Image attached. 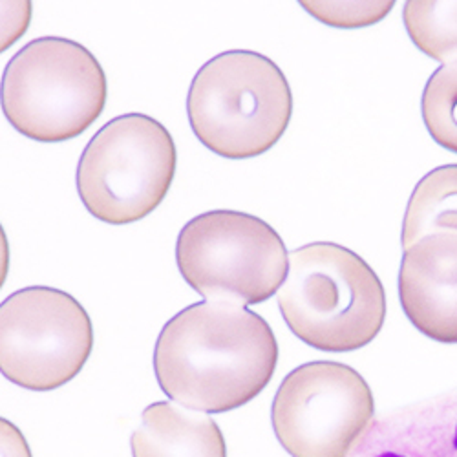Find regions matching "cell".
<instances>
[{
    "label": "cell",
    "mask_w": 457,
    "mask_h": 457,
    "mask_svg": "<svg viewBox=\"0 0 457 457\" xmlns=\"http://www.w3.org/2000/svg\"><path fill=\"white\" fill-rule=\"evenodd\" d=\"M278 345L258 313L225 302H198L174 315L154 348L160 388L174 403L225 413L253 401L275 375Z\"/></svg>",
    "instance_id": "1"
},
{
    "label": "cell",
    "mask_w": 457,
    "mask_h": 457,
    "mask_svg": "<svg viewBox=\"0 0 457 457\" xmlns=\"http://www.w3.org/2000/svg\"><path fill=\"white\" fill-rule=\"evenodd\" d=\"M278 308L287 328L308 346L348 353L368 346L383 329L386 293L357 253L315 242L289 254Z\"/></svg>",
    "instance_id": "2"
},
{
    "label": "cell",
    "mask_w": 457,
    "mask_h": 457,
    "mask_svg": "<svg viewBox=\"0 0 457 457\" xmlns=\"http://www.w3.org/2000/svg\"><path fill=\"white\" fill-rule=\"evenodd\" d=\"M293 96L284 71L262 54L223 52L190 83V129L214 154L249 160L271 150L291 121Z\"/></svg>",
    "instance_id": "3"
},
{
    "label": "cell",
    "mask_w": 457,
    "mask_h": 457,
    "mask_svg": "<svg viewBox=\"0 0 457 457\" xmlns=\"http://www.w3.org/2000/svg\"><path fill=\"white\" fill-rule=\"evenodd\" d=\"M106 73L83 45L41 37L6 64L0 103L10 125L41 143L81 136L106 106Z\"/></svg>",
    "instance_id": "4"
},
{
    "label": "cell",
    "mask_w": 457,
    "mask_h": 457,
    "mask_svg": "<svg viewBox=\"0 0 457 457\" xmlns=\"http://www.w3.org/2000/svg\"><path fill=\"white\" fill-rule=\"evenodd\" d=\"M183 280L207 302L251 306L284 286L289 254L275 228L253 214L216 209L185 223L176 242Z\"/></svg>",
    "instance_id": "5"
},
{
    "label": "cell",
    "mask_w": 457,
    "mask_h": 457,
    "mask_svg": "<svg viewBox=\"0 0 457 457\" xmlns=\"http://www.w3.org/2000/svg\"><path fill=\"white\" fill-rule=\"evenodd\" d=\"M178 152L170 132L145 113L101 127L78 165V193L103 223L129 225L158 209L172 185Z\"/></svg>",
    "instance_id": "6"
},
{
    "label": "cell",
    "mask_w": 457,
    "mask_h": 457,
    "mask_svg": "<svg viewBox=\"0 0 457 457\" xmlns=\"http://www.w3.org/2000/svg\"><path fill=\"white\" fill-rule=\"evenodd\" d=\"M92 350L88 313L61 289L24 287L0 306V370L21 388L50 392L68 385Z\"/></svg>",
    "instance_id": "7"
},
{
    "label": "cell",
    "mask_w": 457,
    "mask_h": 457,
    "mask_svg": "<svg viewBox=\"0 0 457 457\" xmlns=\"http://www.w3.org/2000/svg\"><path fill=\"white\" fill-rule=\"evenodd\" d=\"M373 415L362 375L333 361L293 370L271 408L273 430L291 457H348L370 432Z\"/></svg>",
    "instance_id": "8"
},
{
    "label": "cell",
    "mask_w": 457,
    "mask_h": 457,
    "mask_svg": "<svg viewBox=\"0 0 457 457\" xmlns=\"http://www.w3.org/2000/svg\"><path fill=\"white\" fill-rule=\"evenodd\" d=\"M399 298L423 335L457 345V233H436L404 249Z\"/></svg>",
    "instance_id": "9"
},
{
    "label": "cell",
    "mask_w": 457,
    "mask_h": 457,
    "mask_svg": "<svg viewBox=\"0 0 457 457\" xmlns=\"http://www.w3.org/2000/svg\"><path fill=\"white\" fill-rule=\"evenodd\" d=\"M353 457H457V392L378 419Z\"/></svg>",
    "instance_id": "10"
},
{
    "label": "cell",
    "mask_w": 457,
    "mask_h": 457,
    "mask_svg": "<svg viewBox=\"0 0 457 457\" xmlns=\"http://www.w3.org/2000/svg\"><path fill=\"white\" fill-rule=\"evenodd\" d=\"M130 446L134 457H227L225 437L209 415L169 401L143 410Z\"/></svg>",
    "instance_id": "11"
},
{
    "label": "cell",
    "mask_w": 457,
    "mask_h": 457,
    "mask_svg": "<svg viewBox=\"0 0 457 457\" xmlns=\"http://www.w3.org/2000/svg\"><path fill=\"white\" fill-rule=\"evenodd\" d=\"M436 233H457V165L437 167L415 185L403 220V249Z\"/></svg>",
    "instance_id": "12"
},
{
    "label": "cell",
    "mask_w": 457,
    "mask_h": 457,
    "mask_svg": "<svg viewBox=\"0 0 457 457\" xmlns=\"http://www.w3.org/2000/svg\"><path fill=\"white\" fill-rule=\"evenodd\" d=\"M403 21L410 39L423 54L446 64L457 61V3L410 0Z\"/></svg>",
    "instance_id": "13"
},
{
    "label": "cell",
    "mask_w": 457,
    "mask_h": 457,
    "mask_svg": "<svg viewBox=\"0 0 457 457\" xmlns=\"http://www.w3.org/2000/svg\"><path fill=\"white\" fill-rule=\"evenodd\" d=\"M421 110L432 139L457 154V61L432 73L423 92Z\"/></svg>",
    "instance_id": "14"
},
{
    "label": "cell",
    "mask_w": 457,
    "mask_h": 457,
    "mask_svg": "<svg viewBox=\"0 0 457 457\" xmlns=\"http://www.w3.org/2000/svg\"><path fill=\"white\" fill-rule=\"evenodd\" d=\"M302 8L317 21L333 28H366L383 21L392 10L394 0H378V3H328V0H303Z\"/></svg>",
    "instance_id": "15"
},
{
    "label": "cell",
    "mask_w": 457,
    "mask_h": 457,
    "mask_svg": "<svg viewBox=\"0 0 457 457\" xmlns=\"http://www.w3.org/2000/svg\"><path fill=\"white\" fill-rule=\"evenodd\" d=\"M0 430H3V457H31L22 434L10 421L3 419Z\"/></svg>",
    "instance_id": "16"
}]
</instances>
